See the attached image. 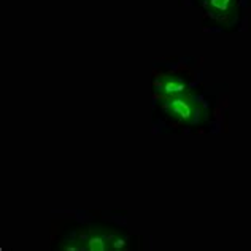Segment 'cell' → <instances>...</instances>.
Returning a JSON list of instances; mask_svg holds the SVG:
<instances>
[{
	"label": "cell",
	"instance_id": "1",
	"mask_svg": "<svg viewBox=\"0 0 251 251\" xmlns=\"http://www.w3.org/2000/svg\"><path fill=\"white\" fill-rule=\"evenodd\" d=\"M162 110L172 120L186 124L199 121L201 118V102L191 94L164 99Z\"/></svg>",
	"mask_w": 251,
	"mask_h": 251
},
{
	"label": "cell",
	"instance_id": "3",
	"mask_svg": "<svg viewBox=\"0 0 251 251\" xmlns=\"http://www.w3.org/2000/svg\"><path fill=\"white\" fill-rule=\"evenodd\" d=\"M157 83H159L157 92L164 99L189 94V81L188 78H184L181 75H162Z\"/></svg>",
	"mask_w": 251,
	"mask_h": 251
},
{
	"label": "cell",
	"instance_id": "2",
	"mask_svg": "<svg viewBox=\"0 0 251 251\" xmlns=\"http://www.w3.org/2000/svg\"><path fill=\"white\" fill-rule=\"evenodd\" d=\"M199 5L216 21H230L239 10V0H199Z\"/></svg>",
	"mask_w": 251,
	"mask_h": 251
}]
</instances>
